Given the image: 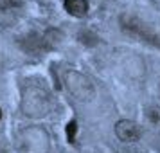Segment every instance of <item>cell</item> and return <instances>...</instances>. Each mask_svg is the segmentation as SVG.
Masks as SVG:
<instances>
[{"label": "cell", "mask_w": 160, "mask_h": 153, "mask_svg": "<svg viewBox=\"0 0 160 153\" xmlns=\"http://www.w3.org/2000/svg\"><path fill=\"white\" fill-rule=\"evenodd\" d=\"M65 83H67V88L70 90V94L74 97H78L79 101H90L95 95L92 81L88 79L87 76H83L81 72L68 70L65 74Z\"/></svg>", "instance_id": "obj_1"}, {"label": "cell", "mask_w": 160, "mask_h": 153, "mask_svg": "<svg viewBox=\"0 0 160 153\" xmlns=\"http://www.w3.org/2000/svg\"><path fill=\"white\" fill-rule=\"evenodd\" d=\"M79 40H81V43H85V45H95L99 38L95 36L94 33H90V31H81Z\"/></svg>", "instance_id": "obj_5"}, {"label": "cell", "mask_w": 160, "mask_h": 153, "mask_svg": "<svg viewBox=\"0 0 160 153\" xmlns=\"http://www.w3.org/2000/svg\"><path fill=\"white\" fill-rule=\"evenodd\" d=\"M115 135L122 142H135L140 139L142 135V130L137 123L133 121H128V119H121L119 123L115 124Z\"/></svg>", "instance_id": "obj_3"}, {"label": "cell", "mask_w": 160, "mask_h": 153, "mask_svg": "<svg viewBox=\"0 0 160 153\" xmlns=\"http://www.w3.org/2000/svg\"><path fill=\"white\" fill-rule=\"evenodd\" d=\"M0 119H2V110H0Z\"/></svg>", "instance_id": "obj_8"}, {"label": "cell", "mask_w": 160, "mask_h": 153, "mask_svg": "<svg viewBox=\"0 0 160 153\" xmlns=\"http://www.w3.org/2000/svg\"><path fill=\"white\" fill-rule=\"evenodd\" d=\"M158 90H160V83H158Z\"/></svg>", "instance_id": "obj_9"}, {"label": "cell", "mask_w": 160, "mask_h": 153, "mask_svg": "<svg viewBox=\"0 0 160 153\" xmlns=\"http://www.w3.org/2000/svg\"><path fill=\"white\" fill-rule=\"evenodd\" d=\"M121 27H122V31L130 33L133 36L142 38V40H146V42H149V43H153V45H160V40L151 31V27H149L148 23H144L142 20L135 18V16L122 15L121 16Z\"/></svg>", "instance_id": "obj_2"}, {"label": "cell", "mask_w": 160, "mask_h": 153, "mask_svg": "<svg viewBox=\"0 0 160 153\" xmlns=\"http://www.w3.org/2000/svg\"><path fill=\"white\" fill-rule=\"evenodd\" d=\"M74 133H76V121H70L67 126V137L70 142H74Z\"/></svg>", "instance_id": "obj_6"}, {"label": "cell", "mask_w": 160, "mask_h": 153, "mask_svg": "<svg viewBox=\"0 0 160 153\" xmlns=\"http://www.w3.org/2000/svg\"><path fill=\"white\" fill-rule=\"evenodd\" d=\"M22 0H2V6L4 8H15V6H20Z\"/></svg>", "instance_id": "obj_7"}, {"label": "cell", "mask_w": 160, "mask_h": 153, "mask_svg": "<svg viewBox=\"0 0 160 153\" xmlns=\"http://www.w3.org/2000/svg\"><path fill=\"white\" fill-rule=\"evenodd\" d=\"M65 9L72 16H85L88 13V2L87 0H65Z\"/></svg>", "instance_id": "obj_4"}]
</instances>
